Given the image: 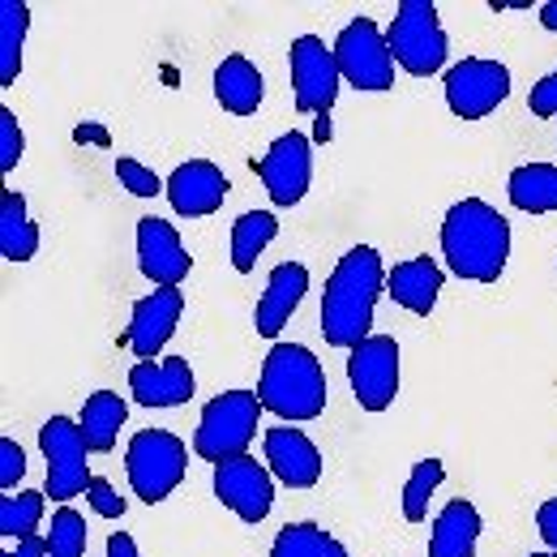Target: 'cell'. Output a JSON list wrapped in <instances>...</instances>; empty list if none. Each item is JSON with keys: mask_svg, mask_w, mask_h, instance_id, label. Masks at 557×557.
<instances>
[{"mask_svg": "<svg viewBox=\"0 0 557 557\" xmlns=\"http://www.w3.org/2000/svg\"><path fill=\"white\" fill-rule=\"evenodd\" d=\"M138 271L154 287H181L194 271V258H189L181 232L159 214L138 219Z\"/></svg>", "mask_w": 557, "mask_h": 557, "instance_id": "cell-15", "label": "cell"}, {"mask_svg": "<svg viewBox=\"0 0 557 557\" xmlns=\"http://www.w3.org/2000/svg\"><path fill=\"white\" fill-rule=\"evenodd\" d=\"M442 481H446V463L442 459H420L412 468V476L404 485V519L408 523H424V510H429L433 493L442 488Z\"/></svg>", "mask_w": 557, "mask_h": 557, "instance_id": "cell-30", "label": "cell"}, {"mask_svg": "<svg viewBox=\"0 0 557 557\" xmlns=\"http://www.w3.org/2000/svg\"><path fill=\"white\" fill-rule=\"evenodd\" d=\"M82 549H86V519L73 506H61L48 523V557H82Z\"/></svg>", "mask_w": 557, "mask_h": 557, "instance_id": "cell-31", "label": "cell"}, {"mask_svg": "<svg viewBox=\"0 0 557 557\" xmlns=\"http://www.w3.org/2000/svg\"><path fill=\"white\" fill-rule=\"evenodd\" d=\"M214 497L240 519V523H262L275 506V476L262 468L253 455L227 459L214 468Z\"/></svg>", "mask_w": 557, "mask_h": 557, "instance_id": "cell-13", "label": "cell"}, {"mask_svg": "<svg viewBox=\"0 0 557 557\" xmlns=\"http://www.w3.org/2000/svg\"><path fill=\"white\" fill-rule=\"evenodd\" d=\"M116 181H121V185H125L134 198H154L159 189H168V185H163V181H159V176H154L146 163L129 159V154H125V159H116Z\"/></svg>", "mask_w": 557, "mask_h": 557, "instance_id": "cell-32", "label": "cell"}, {"mask_svg": "<svg viewBox=\"0 0 557 557\" xmlns=\"http://www.w3.org/2000/svg\"><path fill=\"white\" fill-rule=\"evenodd\" d=\"M258 399L267 412H275L283 424L318 420L326 408V373L322 360L305 344H275L262 360Z\"/></svg>", "mask_w": 557, "mask_h": 557, "instance_id": "cell-3", "label": "cell"}, {"mask_svg": "<svg viewBox=\"0 0 557 557\" xmlns=\"http://www.w3.org/2000/svg\"><path fill=\"white\" fill-rule=\"evenodd\" d=\"M82 437L95 455H108L121 437V429L129 424V404L116 395V391H95L86 404H82Z\"/></svg>", "mask_w": 557, "mask_h": 557, "instance_id": "cell-23", "label": "cell"}, {"mask_svg": "<svg viewBox=\"0 0 557 557\" xmlns=\"http://www.w3.org/2000/svg\"><path fill=\"white\" fill-rule=\"evenodd\" d=\"M344 82L356 90H391L395 86V57L386 44V30L373 17H356L339 30V39L331 44Z\"/></svg>", "mask_w": 557, "mask_h": 557, "instance_id": "cell-8", "label": "cell"}, {"mask_svg": "<svg viewBox=\"0 0 557 557\" xmlns=\"http://www.w3.org/2000/svg\"><path fill=\"white\" fill-rule=\"evenodd\" d=\"M446 271L468 283H497L510 262V223L485 198H463L442 219Z\"/></svg>", "mask_w": 557, "mask_h": 557, "instance_id": "cell-2", "label": "cell"}, {"mask_svg": "<svg viewBox=\"0 0 557 557\" xmlns=\"http://www.w3.org/2000/svg\"><path fill=\"white\" fill-rule=\"evenodd\" d=\"M351 395L364 412H386L399 395V344L395 335H369L348 356Z\"/></svg>", "mask_w": 557, "mask_h": 557, "instance_id": "cell-12", "label": "cell"}, {"mask_svg": "<svg viewBox=\"0 0 557 557\" xmlns=\"http://www.w3.org/2000/svg\"><path fill=\"white\" fill-rule=\"evenodd\" d=\"M262 95H267V82H262V70L249 57L232 52V57L219 61V70H214V99H219L223 112L253 116L262 108Z\"/></svg>", "mask_w": 557, "mask_h": 557, "instance_id": "cell-21", "label": "cell"}, {"mask_svg": "<svg viewBox=\"0 0 557 557\" xmlns=\"http://www.w3.org/2000/svg\"><path fill=\"white\" fill-rule=\"evenodd\" d=\"M481 510L468 497H455L442 506V515L433 519V541H429V557H476L481 545Z\"/></svg>", "mask_w": 557, "mask_h": 557, "instance_id": "cell-22", "label": "cell"}, {"mask_svg": "<svg viewBox=\"0 0 557 557\" xmlns=\"http://www.w3.org/2000/svg\"><path fill=\"white\" fill-rule=\"evenodd\" d=\"M262 412L267 408H262L258 391H223V395H214L202 408V417H198V429H194L198 459H207V463L219 468L227 459L249 455L253 433L262 424Z\"/></svg>", "mask_w": 557, "mask_h": 557, "instance_id": "cell-4", "label": "cell"}, {"mask_svg": "<svg viewBox=\"0 0 557 557\" xmlns=\"http://www.w3.org/2000/svg\"><path fill=\"white\" fill-rule=\"evenodd\" d=\"M267 450V468L278 485L287 488H313L322 481V450L313 446V437L296 424H275L262 437Z\"/></svg>", "mask_w": 557, "mask_h": 557, "instance_id": "cell-16", "label": "cell"}, {"mask_svg": "<svg viewBox=\"0 0 557 557\" xmlns=\"http://www.w3.org/2000/svg\"><path fill=\"white\" fill-rule=\"evenodd\" d=\"M82 138H95V141H103L108 138V134H103V129H77V141Z\"/></svg>", "mask_w": 557, "mask_h": 557, "instance_id": "cell-41", "label": "cell"}, {"mask_svg": "<svg viewBox=\"0 0 557 557\" xmlns=\"http://www.w3.org/2000/svg\"><path fill=\"white\" fill-rule=\"evenodd\" d=\"M185 468H189V450H185V442L176 433L141 429V433L129 437L125 472H129V488L146 506H159L163 497H172L176 485L185 481Z\"/></svg>", "mask_w": 557, "mask_h": 557, "instance_id": "cell-5", "label": "cell"}, {"mask_svg": "<svg viewBox=\"0 0 557 557\" xmlns=\"http://www.w3.org/2000/svg\"><path fill=\"white\" fill-rule=\"evenodd\" d=\"M249 168L258 172V181L267 185V194H271V202L278 210L296 207V202H305V194L313 185V141L305 138L300 129H287Z\"/></svg>", "mask_w": 557, "mask_h": 557, "instance_id": "cell-11", "label": "cell"}, {"mask_svg": "<svg viewBox=\"0 0 557 557\" xmlns=\"http://www.w3.org/2000/svg\"><path fill=\"white\" fill-rule=\"evenodd\" d=\"M510 207L523 214H549L557 210V163H519L506 181Z\"/></svg>", "mask_w": 557, "mask_h": 557, "instance_id": "cell-25", "label": "cell"}, {"mask_svg": "<svg viewBox=\"0 0 557 557\" xmlns=\"http://www.w3.org/2000/svg\"><path fill=\"white\" fill-rule=\"evenodd\" d=\"M185 318V292L181 287H154L150 296H141L129 313V331H125V348H134V356L154 360L159 351L172 344L176 326Z\"/></svg>", "mask_w": 557, "mask_h": 557, "instance_id": "cell-14", "label": "cell"}, {"mask_svg": "<svg viewBox=\"0 0 557 557\" xmlns=\"http://www.w3.org/2000/svg\"><path fill=\"white\" fill-rule=\"evenodd\" d=\"M227 198V176L210 159H189L168 176V202L185 219H207Z\"/></svg>", "mask_w": 557, "mask_h": 557, "instance_id": "cell-18", "label": "cell"}, {"mask_svg": "<svg viewBox=\"0 0 557 557\" xmlns=\"http://www.w3.org/2000/svg\"><path fill=\"white\" fill-rule=\"evenodd\" d=\"M44 493H4L0 502V536L4 541H30L39 536V519H44Z\"/></svg>", "mask_w": 557, "mask_h": 557, "instance_id": "cell-29", "label": "cell"}, {"mask_svg": "<svg viewBox=\"0 0 557 557\" xmlns=\"http://www.w3.org/2000/svg\"><path fill=\"white\" fill-rule=\"evenodd\" d=\"M275 236H278L275 210H245L232 223V271L236 275H249L258 267V258L271 249Z\"/></svg>", "mask_w": 557, "mask_h": 557, "instance_id": "cell-26", "label": "cell"}, {"mask_svg": "<svg viewBox=\"0 0 557 557\" xmlns=\"http://www.w3.org/2000/svg\"><path fill=\"white\" fill-rule=\"evenodd\" d=\"M22 150H26V141L17 129V116L9 108H0V172L4 176H13V168L22 163Z\"/></svg>", "mask_w": 557, "mask_h": 557, "instance_id": "cell-33", "label": "cell"}, {"mask_svg": "<svg viewBox=\"0 0 557 557\" xmlns=\"http://www.w3.org/2000/svg\"><path fill=\"white\" fill-rule=\"evenodd\" d=\"M287 70H292V99H296V108L318 116V121L331 116V108L339 99V86H344L335 48H326L318 35H300L287 48Z\"/></svg>", "mask_w": 557, "mask_h": 557, "instance_id": "cell-7", "label": "cell"}, {"mask_svg": "<svg viewBox=\"0 0 557 557\" xmlns=\"http://www.w3.org/2000/svg\"><path fill=\"white\" fill-rule=\"evenodd\" d=\"M386 292V262L373 245H351L322 287V339L331 348H360L373 335V309Z\"/></svg>", "mask_w": 557, "mask_h": 557, "instance_id": "cell-1", "label": "cell"}, {"mask_svg": "<svg viewBox=\"0 0 557 557\" xmlns=\"http://www.w3.org/2000/svg\"><path fill=\"white\" fill-rule=\"evenodd\" d=\"M536 532H541L545 549H549V554H557V497L541 502V510H536Z\"/></svg>", "mask_w": 557, "mask_h": 557, "instance_id": "cell-37", "label": "cell"}, {"mask_svg": "<svg viewBox=\"0 0 557 557\" xmlns=\"http://www.w3.org/2000/svg\"><path fill=\"white\" fill-rule=\"evenodd\" d=\"M541 26H545V30H557V0L541 4Z\"/></svg>", "mask_w": 557, "mask_h": 557, "instance_id": "cell-40", "label": "cell"}, {"mask_svg": "<svg viewBox=\"0 0 557 557\" xmlns=\"http://www.w3.org/2000/svg\"><path fill=\"white\" fill-rule=\"evenodd\" d=\"M446 108L459 121H481L510 99V70L488 57H463L446 70Z\"/></svg>", "mask_w": 557, "mask_h": 557, "instance_id": "cell-10", "label": "cell"}, {"mask_svg": "<svg viewBox=\"0 0 557 557\" xmlns=\"http://www.w3.org/2000/svg\"><path fill=\"white\" fill-rule=\"evenodd\" d=\"M528 108H532V116H557V70L545 73V77L532 86Z\"/></svg>", "mask_w": 557, "mask_h": 557, "instance_id": "cell-36", "label": "cell"}, {"mask_svg": "<svg viewBox=\"0 0 557 557\" xmlns=\"http://www.w3.org/2000/svg\"><path fill=\"white\" fill-rule=\"evenodd\" d=\"M86 502H90V510H95V515H103V519H121V515H125V497L116 493L112 481H103V476H95V481H90Z\"/></svg>", "mask_w": 557, "mask_h": 557, "instance_id": "cell-34", "label": "cell"}, {"mask_svg": "<svg viewBox=\"0 0 557 557\" xmlns=\"http://www.w3.org/2000/svg\"><path fill=\"white\" fill-rule=\"evenodd\" d=\"M271 557H351L344 541H335L318 523H287L271 545Z\"/></svg>", "mask_w": 557, "mask_h": 557, "instance_id": "cell-28", "label": "cell"}, {"mask_svg": "<svg viewBox=\"0 0 557 557\" xmlns=\"http://www.w3.org/2000/svg\"><path fill=\"white\" fill-rule=\"evenodd\" d=\"M26 30H30V9L22 0H0V86H13L22 73Z\"/></svg>", "mask_w": 557, "mask_h": 557, "instance_id": "cell-27", "label": "cell"}, {"mask_svg": "<svg viewBox=\"0 0 557 557\" xmlns=\"http://www.w3.org/2000/svg\"><path fill=\"white\" fill-rule=\"evenodd\" d=\"M0 557H48V541L44 536H30V541H17L13 549H4Z\"/></svg>", "mask_w": 557, "mask_h": 557, "instance_id": "cell-39", "label": "cell"}, {"mask_svg": "<svg viewBox=\"0 0 557 557\" xmlns=\"http://www.w3.org/2000/svg\"><path fill=\"white\" fill-rule=\"evenodd\" d=\"M39 446H44V459H48V485L44 493L61 506H70L77 493L90 488V446L82 437V424L70 417H48V424L39 429Z\"/></svg>", "mask_w": 557, "mask_h": 557, "instance_id": "cell-9", "label": "cell"}, {"mask_svg": "<svg viewBox=\"0 0 557 557\" xmlns=\"http://www.w3.org/2000/svg\"><path fill=\"white\" fill-rule=\"evenodd\" d=\"M442 278H446L442 267H437L429 253H420V258H408V262L391 267L386 292H391V300H395L399 309H408V313H417V318H429L433 305H437V296H442Z\"/></svg>", "mask_w": 557, "mask_h": 557, "instance_id": "cell-20", "label": "cell"}, {"mask_svg": "<svg viewBox=\"0 0 557 557\" xmlns=\"http://www.w3.org/2000/svg\"><path fill=\"white\" fill-rule=\"evenodd\" d=\"M391 57L399 70H408L412 77H429L446 65L450 57V39L437 22V4L433 0H404L395 9V22L386 30Z\"/></svg>", "mask_w": 557, "mask_h": 557, "instance_id": "cell-6", "label": "cell"}, {"mask_svg": "<svg viewBox=\"0 0 557 557\" xmlns=\"http://www.w3.org/2000/svg\"><path fill=\"white\" fill-rule=\"evenodd\" d=\"M129 391L134 404L141 408H181L194 399V369L185 356H168V360H138L129 369Z\"/></svg>", "mask_w": 557, "mask_h": 557, "instance_id": "cell-17", "label": "cell"}, {"mask_svg": "<svg viewBox=\"0 0 557 557\" xmlns=\"http://www.w3.org/2000/svg\"><path fill=\"white\" fill-rule=\"evenodd\" d=\"M22 476H26V450L13 437H0V488L13 493Z\"/></svg>", "mask_w": 557, "mask_h": 557, "instance_id": "cell-35", "label": "cell"}, {"mask_svg": "<svg viewBox=\"0 0 557 557\" xmlns=\"http://www.w3.org/2000/svg\"><path fill=\"white\" fill-rule=\"evenodd\" d=\"M326 138H331V121L322 116V121H318V141H326Z\"/></svg>", "mask_w": 557, "mask_h": 557, "instance_id": "cell-42", "label": "cell"}, {"mask_svg": "<svg viewBox=\"0 0 557 557\" xmlns=\"http://www.w3.org/2000/svg\"><path fill=\"white\" fill-rule=\"evenodd\" d=\"M103 557H141L138 541H134L129 532H112V536H108V554Z\"/></svg>", "mask_w": 557, "mask_h": 557, "instance_id": "cell-38", "label": "cell"}, {"mask_svg": "<svg viewBox=\"0 0 557 557\" xmlns=\"http://www.w3.org/2000/svg\"><path fill=\"white\" fill-rule=\"evenodd\" d=\"M309 292V267L305 262H278L271 278H267V292L258 300V313H253V326L262 339H278V331L292 322V313L300 309Z\"/></svg>", "mask_w": 557, "mask_h": 557, "instance_id": "cell-19", "label": "cell"}, {"mask_svg": "<svg viewBox=\"0 0 557 557\" xmlns=\"http://www.w3.org/2000/svg\"><path fill=\"white\" fill-rule=\"evenodd\" d=\"M39 253V227L26 210V198L17 189H4L0 198V258L4 262H30Z\"/></svg>", "mask_w": 557, "mask_h": 557, "instance_id": "cell-24", "label": "cell"}, {"mask_svg": "<svg viewBox=\"0 0 557 557\" xmlns=\"http://www.w3.org/2000/svg\"><path fill=\"white\" fill-rule=\"evenodd\" d=\"M528 557H557V554H549V549H545V554H528Z\"/></svg>", "mask_w": 557, "mask_h": 557, "instance_id": "cell-43", "label": "cell"}]
</instances>
